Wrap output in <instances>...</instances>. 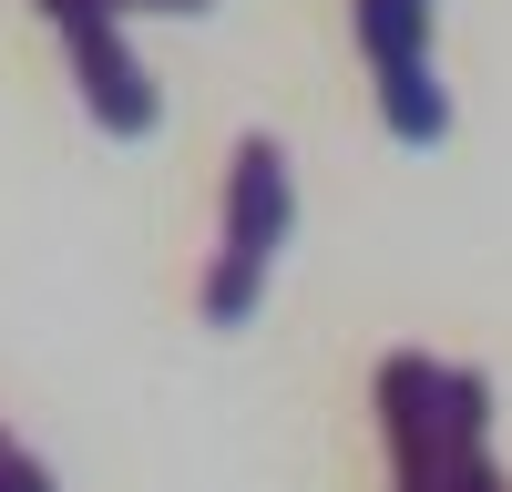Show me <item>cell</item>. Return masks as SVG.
<instances>
[{"label": "cell", "instance_id": "4", "mask_svg": "<svg viewBox=\"0 0 512 492\" xmlns=\"http://www.w3.org/2000/svg\"><path fill=\"white\" fill-rule=\"evenodd\" d=\"M62 52H72V82H82V103H93V123L103 134H154V82H144V62L123 52V31H113V11H93V21H62Z\"/></svg>", "mask_w": 512, "mask_h": 492}, {"label": "cell", "instance_id": "5", "mask_svg": "<svg viewBox=\"0 0 512 492\" xmlns=\"http://www.w3.org/2000/svg\"><path fill=\"white\" fill-rule=\"evenodd\" d=\"M113 11H175V21H195V11H216V0H113Z\"/></svg>", "mask_w": 512, "mask_h": 492}, {"label": "cell", "instance_id": "3", "mask_svg": "<svg viewBox=\"0 0 512 492\" xmlns=\"http://www.w3.org/2000/svg\"><path fill=\"white\" fill-rule=\"evenodd\" d=\"M431 11L441 0H359V52H369V82H379V123L400 144L451 134V93L431 82Z\"/></svg>", "mask_w": 512, "mask_h": 492}, {"label": "cell", "instance_id": "2", "mask_svg": "<svg viewBox=\"0 0 512 492\" xmlns=\"http://www.w3.org/2000/svg\"><path fill=\"white\" fill-rule=\"evenodd\" d=\"M287 216H297V185H287V154L277 134H236L226 154V226H216V267H205V328H246L256 298H267V267L287 246Z\"/></svg>", "mask_w": 512, "mask_h": 492}, {"label": "cell", "instance_id": "1", "mask_svg": "<svg viewBox=\"0 0 512 492\" xmlns=\"http://www.w3.org/2000/svg\"><path fill=\"white\" fill-rule=\"evenodd\" d=\"M379 431H390L400 492H502L492 472V380L441 359H379Z\"/></svg>", "mask_w": 512, "mask_h": 492}]
</instances>
